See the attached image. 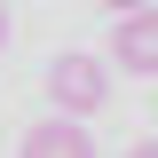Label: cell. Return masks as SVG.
<instances>
[{"label": "cell", "instance_id": "obj_1", "mask_svg": "<svg viewBox=\"0 0 158 158\" xmlns=\"http://www.w3.org/2000/svg\"><path fill=\"white\" fill-rule=\"evenodd\" d=\"M48 95H56V118H95L103 103H111V71L71 48V56L48 63Z\"/></svg>", "mask_w": 158, "mask_h": 158}, {"label": "cell", "instance_id": "obj_2", "mask_svg": "<svg viewBox=\"0 0 158 158\" xmlns=\"http://www.w3.org/2000/svg\"><path fill=\"white\" fill-rule=\"evenodd\" d=\"M111 63L158 79V8H127V16L111 24Z\"/></svg>", "mask_w": 158, "mask_h": 158}, {"label": "cell", "instance_id": "obj_3", "mask_svg": "<svg viewBox=\"0 0 158 158\" xmlns=\"http://www.w3.org/2000/svg\"><path fill=\"white\" fill-rule=\"evenodd\" d=\"M16 158H95V135H87L79 118H40V127H24Z\"/></svg>", "mask_w": 158, "mask_h": 158}, {"label": "cell", "instance_id": "obj_4", "mask_svg": "<svg viewBox=\"0 0 158 158\" xmlns=\"http://www.w3.org/2000/svg\"><path fill=\"white\" fill-rule=\"evenodd\" d=\"M127 158H158V135H150V142H135V150H127Z\"/></svg>", "mask_w": 158, "mask_h": 158}, {"label": "cell", "instance_id": "obj_5", "mask_svg": "<svg viewBox=\"0 0 158 158\" xmlns=\"http://www.w3.org/2000/svg\"><path fill=\"white\" fill-rule=\"evenodd\" d=\"M0 48H8V8H0Z\"/></svg>", "mask_w": 158, "mask_h": 158}]
</instances>
